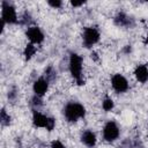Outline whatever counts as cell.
Here are the masks:
<instances>
[{
    "label": "cell",
    "instance_id": "1",
    "mask_svg": "<svg viewBox=\"0 0 148 148\" xmlns=\"http://www.w3.org/2000/svg\"><path fill=\"white\" fill-rule=\"evenodd\" d=\"M86 112L84 105L74 101L66 103L62 108V114L68 123H76L77 120L84 118Z\"/></svg>",
    "mask_w": 148,
    "mask_h": 148
},
{
    "label": "cell",
    "instance_id": "2",
    "mask_svg": "<svg viewBox=\"0 0 148 148\" xmlns=\"http://www.w3.org/2000/svg\"><path fill=\"white\" fill-rule=\"evenodd\" d=\"M82 68H83V59L79 53L72 52L69 54L68 59V69L72 75V77L76 81L79 86L84 84L83 80V74H82Z\"/></svg>",
    "mask_w": 148,
    "mask_h": 148
},
{
    "label": "cell",
    "instance_id": "3",
    "mask_svg": "<svg viewBox=\"0 0 148 148\" xmlns=\"http://www.w3.org/2000/svg\"><path fill=\"white\" fill-rule=\"evenodd\" d=\"M1 21L5 24H16L18 22L15 6L7 0L1 1Z\"/></svg>",
    "mask_w": 148,
    "mask_h": 148
},
{
    "label": "cell",
    "instance_id": "4",
    "mask_svg": "<svg viewBox=\"0 0 148 148\" xmlns=\"http://www.w3.org/2000/svg\"><path fill=\"white\" fill-rule=\"evenodd\" d=\"M101 39V32L96 27H87L82 32V45L86 49H91Z\"/></svg>",
    "mask_w": 148,
    "mask_h": 148
},
{
    "label": "cell",
    "instance_id": "5",
    "mask_svg": "<svg viewBox=\"0 0 148 148\" xmlns=\"http://www.w3.org/2000/svg\"><path fill=\"white\" fill-rule=\"evenodd\" d=\"M102 134H103V139L106 142H113L120 135V127L114 120H108L103 126Z\"/></svg>",
    "mask_w": 148,
    "mask_h": 148
},
{
    "label": "cell",
    "instance_id": "6",
    "mask_svg": "<svg viewBox=\"0 0 148 148\" xmlns=\"http://www.w3.org/2000/svg\"><path fill=\"white\" fill-rule=\"evenodd\" d=\"M111 87L116 92L124 94L130 89V83L123 74L117 73V74H113L111 77Z\"/></svg>",
    "mask_w": 148,
    "mask_h": 148
},
{
    "label": "cell",
    "instance_id": "7",
    "mask_svg": "<svg viewBox=\"0 0 148 148\" xmlns=\"http://www.w3.org/2000/svg\"><path fill=\"white\" fill-rule=\"evenodd\" d=\"M25 36L27 38L29 39V43H32L35 45H38V44H42L45 39V35L44 32L42 31V29L37 25H31V27H28L27 31H25Z\"/></svg>",
    "mask_w": 148,
    "mask_h": 148
},
{
    "label": "cell",
    "instance_id": "8",
    "mask_svg": "<svg viewBox=\"0 0 148 148\" xmlns=\"http://www.w3.org/2000/svg\"><path fill=\"white\" fill-rule=\"evenodd\" d=\"M113 22L118 27H121V28H133L134 24H135V21L132 16H130L128 14L124 13V12H119L116 14L114 18H113Z\"/></svg>",
    "mask_w": 148,
    "mask_h": 148
},
{
    "label": "cell",
    "instance_id": "9",
    "mask_svg": "<svg viewBox=\"0 0 148 148\" xmlns=\"http://www.w3.org/2000/svg\"><path fill=\"white\" fill-rule=\"evenodd\" d=\"M49 86H50V82L45 79V76H39L37 80H35V82L32 84L34 95H37L39 97H43L47 92Z\"/></svg>",
    "mask_w": 148,
    "mask_h": 148
},
{
    "label": "cell",
    "instance_id": "10",
    "mask_svg": "<svg viewBox=\"0 0 148 148\" xmlns=\"http://www.w3.org/2000/svg\"><path fill=\"white\" fill-rule=\"evenodd\" d=\"M81 142L87 146L88 148H94L97 143V136L94 131L91 130H86L81 134Z\"/></svg>",
    "mask_w": 148,
    "mask_h": 148
},
{
    "label": "cell",
    "instance_id": "11",
    "mask_svg": "<svg viewBox=\"0 0 148 148\" xmlns=\"http://www.w3.org/2000/svg\"><path fill=\"white\" fill-rule=\"evenodd\" d=\"M49 116L44 114L39 110H32V124L38 128H46Z\"/></svg>",
    "mask_w": 148,
    "mask_h": 148
},
{
    "label": "cell",
    "instance_id": "12",
    "mask_svg": "<svg viewBox=\"0 0 148 148\" xmlns=\"http://www.w3.org/2000/svg\"><path fill=\"white\" fill-rule=\"evenodd\" d=\"M134 76L136 81H139L140 83H146L148 81V66L138 65L134 69Z\"/></svg>",
    "mask_w": 148,
    "mask_h": 148
},
{
    "label": "cell",
    "instance_id": "13",
    "mask_svg": "<svg viewBox=\"0 0 148 148\" xmlns=\"http://www.w3.org/2000/svg\"><path fill=\"white\" fill-rule=\"evenodd\" d=\"M37 52V46L32 43H28L23 50V56L25 58V60H30Z\"/></svg>",
    "mask_w": 148,
    "mask_h": 148
},
{
    "label": "cell",
    "instance_id": "14",
    "mask_svg": "<svg viewBox=\"0 0 148 148\" xmlns=\"http://www.w3.org/2000/svg\"><path fill=\"white\" fill-rule=\"evenodd\" d=\"M0 123H1L2 126H8V125H10V123H12V117H10V114L6 111L5 108H2L1 111H0Z\"/></svg>",
    "mask_w": 148,
    "mask_h": 148
},
{
    "label": "cell",
    "instance_id": "15",
    "mask_svg": "<svg viewBox=\"0 0 148 148\" xmlns=\"http://www.w3.org/2000/svg\"><path fill=\"white\" fill-rule=\"evenodd\" d=\"M114 108V102L113 99L110 97V96H105L103 102H102V109L105 111V112H109L111 110H113Z\"/></svg>",
    "mask_w": 148,
    "mask_h": 148
},
{
    "label": "cell",
    "instance_id": "16",
    "mask_svg": "<svg viewBox=\"0 0 148 148\" xmlns=\"http://www.w3.org/2000/svg\"><path fill=\"white\" fill-rule=\"evenodd\" d=\"M44 76H45V79L49 81V82H52V81H54L56 80V77H57V72H56V69L53 68V66H49L47 68H45V72H44Z\"/></svg>",
    "mask_w": 148,
    "mask_h": 148
},
{
    "label": "cell",
    "instance_id": "17",
    "mask_svg": "<svg viewBox=\"0 0 148 148\" xmlns=\"http://www.w3.org/2000/svg\"><path fill=\"white\" fill-rule=\"evenodd\" d=\"M30 104H31V106L34 108V110H38V109L43 105V99H42V97H39V96H37V95H34V96L31 97Z\"/></svg>",
    "mask_w": 148,
    "mask_h": 148
},
{
    "label": "cell",
    "instance_id": "18",
    "mask_svg": "<svg viewBox=\"0 0 148 148\" xmlns=\"http://www.w3.org/2000/svg\"><path fill=\"white\" fill-rule=\"evenodd\" d=\"M17 92H18L17 88H16L15 86H12V87L8 89V94H7L8 99H9V101H15L16 97H17Z\"/></svg>",
    "mask_w": 148,
    "mask_h": 148
},
{
    "label": "cell",
    "instance_id": "19",
    "mask_svg": "<svg viewBox=\"0 0 148 148\" xmlns=\"http://www.w3.org/2000/svg\"><path fill=\"white\" fill-rule=\"evenodd\" d=\"M47 5L50 7H52L53 9H59V8L62 7V1L61 0H49Z\"/></svg>",
    "mask_w": 148,
    "mask_h": 148
},
{
    "label": "cell",
    "instance_id": "20",
    "mask_svg": "<svg viewBox=\"0 0 148 148\" xmlns=\"http://www.w3.org/2000/svg\"><path fill=\"white\" fill-rule=\"evenodd\" d=\"M54 127H56V119L53 118V117H50L49 116V119H47V124H46V131H49V132H51V131H53L54 130Z\"/></svg>",
    "mask_w": 148,
    "mask_h": 148
},
{
    "label": "cell",
    "instance_id": "21",
    "mask_svg": "<svg viewBox=\"0 0 148 148\" xmlns=\"http://www.w3.org/2000/svg\"><path fill=\"white\" fill-rule=\"evenodd\" d=\"M51 148H66V147H65V145L60 140L56 139V140H53L51 142Z\"/></svg>",
    "mask_w": 148,
    "mask_h": 148
},
{
    "label": "cell",
    "instance_id": "22",
    "mask_svg": "<svg viewBox=\"0 0 148 148\" xmlns=\"http://www.w3.org/2000/svg\"><path fill=\"white\" fill-rule=\"evenodd\" d=\"M84 3H86L84 1H72V2H71L72 7H74V8H76V7H81V6H83Z\"/></svg>",
    "mask_w": 148,
    "mask_h": 148
},
{
    "label": "cell",
    "instance_id": "23",
    "mask_svg": "<svg viewBox=\"0 0 148 148\" xmlns=\"http://www.w3.org/2000/svg\"><path fill=\"white\" fill-rule=\"evenodd\" d=\"M145 44L148 45V34H147V36H146V38H145Z\"/></svg>",
    "mask_w": 148,
    "mask_h": 148
}]
</instances>
